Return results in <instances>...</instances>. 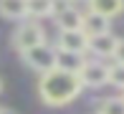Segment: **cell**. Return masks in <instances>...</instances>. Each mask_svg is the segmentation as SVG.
Instances as JSON below:
<instances>
[{
  "label": "cell",
  "instance_id": "obj_10",
  "mask_svg": "<svg viewBox=\"0 0 124 114\" xmlns=\"http://www.w3.org/2000/svg\"><path fill=\"white\" fill-rule=\"evenodd\" d=\"M89 10L104 18H116L124 10V0H89Z\"/></svg>",
  "mask_w": 124,
  "mask_h": 114
},
{
  "label": "cell",
  "instance_id": "obj_16",
  "mask_svg": "<svg viewBox=\"0 0 124 114\" xmlns=\"http://www.w3.org/2000/svg\"><path fill=\"white\" fill-rule=\"evenodd\" d=\"M61 3H66V5H74V3H78V0H61Z\"/></svg>",
  "mask_w": 124,
  "mask_h": 114
},
{
  "label": "cell",
  "instance_id": "obj_13",
  "mask_svg": "<svg viewBox=\"0 0 124 114\" xmlns=\"http://www.w3.org/2000/svg\"><path fill=\"white\" fill-rule=\"evenodd\" d=\"M99 114H124V96L122 99H104L99 104Z\"/></svg>",
  "mask_w": 124,
  "mask_h": 114
},
{
  "label": "cell",
  "instance_id": "obj_12",
  "mask_svg": "<svg viewBox=\"0 0 124 114\" xmlns=\"http://www.w3.org/2000/svg\"><path fill=\"white\" fill-rule=\"evenodd\" d=\"M53 8H56V0H28V15H33V18L51 15Z\"/></svg>",
  "mask_w": 124,
  "mask_h": 114
},
{
  "label": "cell",
  "instance_id": "obj_15",
  "mask_svg": "<svg viewBox=\"0 0 124 114\" xmlns=\"http://www.w3.org/2000/svg\"><path fill=\"white\" fill-rule=\"evenodd\" d=\"M114 61L116 64H124V38L116 43V51H114Z\"/></svg>",
  "mask_w": 124,
  "mask_h": 114
},
{
  "label": "cell",
  "instance_id": "obj_5",
  "mask_svg": "<svg viewBox=\"0 0 124 114\" xmlns=\"http://www.w3.org/2000/svg\"><path fill=\"white\" fill-rule=\"evenodd\" d=\"M78 76H81V84H84V86L99 89V86H104V84H109V66L101 64V61H89Z\"/></svg>",
  "mask_w": 124,
  "mask_h": 114
},
{
  "label": "cell",
  "instance_id": "obj_7",
  "mask_svg": "<svg viewBox=\"0 0 124 114\" xmlns=\"http://www.w3.org/2000/svg\"><path fill=\"white\" fill-rule=\"evenodd\" d=\"M116 43H119V38H116V36L104 33V36H96V38H91V41H89V51H91V53H96L99 58H109V56H114Z\"/></svg>",
  "mask_w": 124,
  "mask_h": 114
},
{
  "label": "cell",
  "instance_id": "obj_4",
  "mask_svg": "<svg viewBox=\"0 0 124 114\" xmlns=\"http://www.w3.org/2000/svg\"><path fill=\"white\" fill-rule=\"evenodd\" d=\"M53 15H56V23H58L61 31H84V13L76 5H66L61 0H56Z\"/></svg>",
  "mask_w": 124,
  "mask_h": 114
},
{
  "label": "cell",
  "instance_id": "obj_1",
  "mask_svg": "<svg viewBox=\"0 0 124 114\" xmlns=\"http://www.w3.org/2000/svg\"><path fill=\"white\" fill-rule=\"evenodd\" d=\"M81 89H84L81 76L61 71V68L43 73L41 81H38V94H41L43 104H48V106H63L69 101H74L81 94Z\"/></svg>",
  "mask_w": 124,
  "mask_h": 114
},
{
  "label": "cell",
  "instance_id": "obj_3",
  "mask_svg": "<svg viewBox=\"0 0 124 114\" xmlns=\"http://www.w3.org/2000/svg\"><path fill=\"white\" fill-rule=\"evenodd\" d=\"M25 61V66H31L33 71H41V73H48L56 68V58H58V48H51L48 43H41L36 46V48L25 51V53H20Z\"/></svg>",
  "mask_w": 124,
  "mask_h": 114
},
{
  "label": "cell",
  "instance_id": "obj_19",
  "mask_svg": "<svg viewBox=\"0 0 124 114\" xmlns=\"http://www.w3.org/2000/svg\"><path fill=\"white\" fill-rule=\"evenodd\" d=\"M96 114H99V112H96Z\"/></svg>",
  "mask_w": 124,
  "mask_h": 114
},
{
  "label": "cell",
  "instance_id": "obj_8",
  "mask_svg": "<svg viewBox=\"0 0 124 114\" xmlns=\"http://www.w3.org/2000/svg\"><path fill=\"white\" fill-rule=\"evenodd\" d=\"M86 64L89 61L84 58V53H71V51H58V58H56V68L69 73H81Z\"/></svg>",
  "mask_w": 124,
  "mask_h": 114
},
{
  "label": "cell",
  "instance_id": "obj_17",
  "mask_svg": "<svg viewBox=\"0 0 124 114\" xmlns=\"http://www.w3.org/2000/svg\"><path fill=\"white\" fill-rule=\"evenodd\" d=\"M0 114H5V109H3V106H0Z\"/></svg>",
  "mask_w": 124,
  "mask_h": 114
},
{
  "label": "cell",
  "instance_id": "obj_2",
  "mask_svg": "<svg viewBox=\"0 0 124 114\" xmlns=\"http://www.w3.org/2000/svg\"><path fill=\"white\" fill-rule=\"evenodd\" d=\"M41 43H46V33H43V28L38 25L36 20H25V23H20V25L15 28L13 46L20 53H25V51L36 48V46H41Z\"/></svg>",
  "mask_w": 124,
  "mask_h": 114
},
{
  "label": "cell",
  "instance_id": "obj_9",
  "mask_svg": "<svg viewBox=\"0 0 124 114\" xmlns=\"http://www.w3.org/2000/svg\"><path fill=\"white\" fill-rule=\"evenodd\" d=\"M84 33H86L89 38H96V36L109 33V18H104V15L89 10V13L84 15Z\"/></svg>",
  "mask_w": 124,
  "mask_h": 114
},
{
  "label": "cell",
  "instance_id": "obj_6",
  "mask_svg": "<svg viewBox=\"0 0 124 114\" xmlns=\"http://www.w3.org/2000/svg\"><path fill=\"white\" fill-rule=\"evenodd\" d=\"M91 38L84 31H61L58 33V51H71V53H86Z\"/></svg>",
  "mask_w": 124,
  "mask_h": 114
},
{
  "label": "cell",
  "instance_id": "obj_11",
  "mask_svg": "<svg viewBox=\"0 0 124 114\" xmlns=\"http://www.w3.org/2000/svg\"><path fill=\"white\" fill-rule=\"evenodd\" d=\"M0 15L8 20H20L28 15V0H0Z\"/></svg>",
  "mask_w": 124,
  "mask_h": 114
},
{
  "label": "cell",
  "instance_id": "obj_14",
  "mask_svg": "<svg viewBox=\"0 0 124 114\" xmlns=\"http://www.w3.org/2000/svg\"><path fill=\"white\" fill-rule=\"evenodd\" d=\"M109 84L116 89H124V64L109 66Z\"/></svg>",
  "mask_w": 124,
  "mask_h": 114
},
{
  "label": "cell",
  "instance_id": "obj_18",
  "mask_svg": "<svg viewBox=\"0 0 124 114\" xmlns=\"http://www.w3.org/2000/svg\"><path fill=\"white\" fill-rule=\"evenodd\" d=\"M0 89H3V81H0Z\"/></svg>",
  "mask_w": 124,
  "mask_h": 114
}]
</instances>
